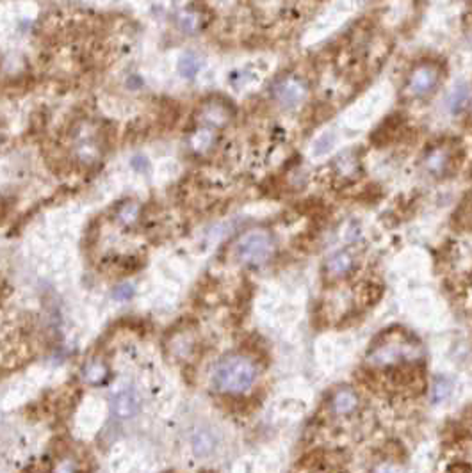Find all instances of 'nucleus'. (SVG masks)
Masks as SVG:
<instances>
[{
  "label": "nucleus",
  "instance_id": "f257e3e1",
  "mask_svg": "<svg viewBox=\"0 0 472 473\" xmlns=\"http://www.w3.org/2000/svg\"><path fill=\"white\" fill-rule=\"evenodd\" d=\"M421 354L417 340L410 335L399 333H383L380 338L371 345L367 353V363L374 368H394L401 365L414 363Z\"/></svg>",
  "mask_w": 472,
  "mask_h": 473
},
{
  "label": "nucleus",
  "instance_id": "f03ea898",
  "mask_svg": "<svg viewBox=\"0 0 472 473\" xmlns=\"http://www.w3.org/2000/svg\"><path fill=\"white\" fill-rule=\"evenodd\" d=\"M255 363L243 354H228L214 370V386L223 394L239 395L248 392L255 383Z\"/></svg>",
  "mask_w": 472,
  "mask_h": 473
},
{
  "label": "nucleus",
  "instance_id": "7ed1b4c3",
  "mask_svg": "<svg viewBox=\"0 0 472 473\" xmlns=\"http://www.w3.org/2000/svg\"><path fill=\"white\" fill-rule=\"evenodd\" d=\"M444 77V64L436 59H421L410 68L403 86L406 100H423L435 93Z\"/></svg>",
  "mask_w": 472,
  "mask_h": 473
},
{
  "label": "nucleus",
  "instance_id": "20e7f679",
  "mask_svg": "<svg viewBox=\"0 0 472 473\" xmlns=\"http://www.w3.org/2000/svg\"><path fill=\"white\" fill-rule=\"evenodd\" d=\"M275 253V239L267 230H251L240 235L236 244V257L245 266H264Z\"/></svg>",
  "mask_w": 472,
  "mask_h": 473
},
{
  "label": "nucleus",
  "instance_id": "39448f33",
  "mask_svg": "<svg viewBox=\"0 0 472 473\" xmlns=\"http://www.w3.org/2000/svg\"><path fill=\"white\" fill-rule=\"evenodd\" d=\"M271 94L275 102L284 109H296L308 97L307 80L296 73H285L273 82Z\"/></svg>",
  "mask_w": 472,
  "mask_h": 473
},
{
  "label": "nucleus",
  "instance_id": "423d86ee",
  "mask_svg": "<svg viewBox=\"0 0 472 473\" xmlns=\"http://www.w3.org/2000/svg\"><path fill=\"white\" fill-rule=\"evenodd\" d=\"M198 118L203 125H207L209 129H223L230 123L234 118V109L230 103L223 98H210L203 105L200 107Z\"/></svg>",
  "mask_w": 472,
  "mask_h": 473
},
{
  "label": "nucleus",
  "instance_id": "0eeeda50",
  "mask_svg": "<svg viewBox=\"0 0 472 473\" xmlns=\"http://www.w3.org/2000/svg\"><path fill=\"white\" fill-rule=\"evenodd\" d=\"M355 269V260H353L351 253L349 251H337L334 253L328 260L325 261V278L330 281H338L349 276Z\"/></svg>",
  "mask_w": 472,
  "mask_h": 473
},
{
  "label": "nucleus",
  "instance_id": "6e6552de",
  "mask_svg": "<svg viewBox=\"0 0 472 473\" xmlns=\"http://www.w3.org/2000/svg\"><path fill=\"white\" fill-rule=\"evenodd\" d=\"M454 157L453 151L447 146H435L427 151L426 157H424V168L430 175H435V177H442L445 172L449 171V168L453 166Z\"/></svg>",
  "mask_w": 472,
  "mask_h": 473
},
{
  "label": "nucleus",
  "instance_id": "1a4fd4ad",
  "mask_svg": "<svg viewBox=\"0 0 472 473\" xmlns=\"http://www.w3.org/2000/svg\"><path fill=\"white\" fill-rule=\"evenodd\" d=\"M358 395L351 388L335 389L330 398V411L335 416H349L358 409Z\"/></svg>",
  "mask_w": 472,
  "mask_h": 473
},
{
  "label": "nucleus",
  "instance_id": "9d476101",
  "mask_svg": "<svg viewBox=\"0 0 472 473\" xmlns=\"http://www.w3.org/2000/svg\"><path fill=\"white\" fill-rule=\"evenodd\" d=\"M112 413H114L118 418H130L138 413L139 409V398L138 394L134 389H121L112 397L111 400Z\"/></svg>",
  "mask_w": 472,
  "mask_h": 473
},
{
  "label": "nucleus",
  "instance_id": "9b49d317",
  "mask_svg": "<svg viewBox=\"0 0 472 473\" xmlns=\"http://www.w3.org/2000/svg\"><path fill=\"white\" fill-rule=\"evenodd\" d=\"M287 0H253V13L264 23L275 22L284 11Z\"/></svg>",
  "mask_w": 472,
  "mask_h": 473
},
{
  "label": "nucleus",
  "instance_id": "f8f14e48",
  "mask_svg": "<svg viewBox=\"0 0 472 473\" xmlns=\"http://www.w3.org/2000/svg\"><path fill=\"white\" fill-rule=\"evenodd\" d=\"M178 25L187 34H196L200 32L205 25V16L200 9H187L178 18Z\"/></svg>",
  "mask_w": 472,
  "mask_h": 473
},
{
  "label": "nucleus",
  "instance_id": "ddd939ff",
  "mask_svg": "<svg viewBox=\"0 0 472 473\" xmlns=\"http://www.w3.org/2000/svg\"><path fill=\"white\" fill-rule=\"evenodd\" d=\"M469 100H471V89H469V86H465V84L458 86V88L454 89L453 94H451V98H449L451 111H453L454 114L460 112L463 107L467 105Z\"/></svg>",
  "mask_w": 472,
  "mask_h": 473
},
{
  "label": "nucleus",
  "instance_id": "4468645a",
  "mask_svg": "<svg viewBox=\"0 0 472 473\" xmlns=\"http://www.w3.org/2000/svg\"><path fill=\"white\" fill-rule=\"evenodd\" d=\"M84 377L88 383H91V385H100V383H103L107 377V367L100 361L88 363L84 368Z\"/></svg>",
  "mask_w": 472,
  "mask_h": 473
},
{
  "label": "nucleus",
  "instance_id": "2eb2a0df",
  "mask_svg": "<svg viewBox=\"0 0 472 473\" xmlns=\"http://www.w3.org/2000/svg\"><path fill=\"white\" fill-rule=\"evenodd\" d=\"M200 59L196 57L195 53H186V55H182L180 62H178V70H180V73L186 79H192L200 71Z\"/></svg>",
  "mask_w": 472,
  "mask_h": 473
},
{
  "label": "nucleus",
  "instance_id": "dca6fc26",
  "mask_svg": "<svg viewBox=\"0 0 472 473\" xmlns=\"http://www.w3.org/2000/svg\"><path fill=\"white\" fill-rule=\"evenodd\" d=\"M192 148L196 151H207L214 142L212 129H201L192 136Z\"/></svg>",
  "mask_w": 472,
  "mask_h": 473
},
{
  "label": "nucleus",
  "instance_id": "f3484780",
  "mask_svg": "<svg viewBox=\"0 0 472 473\" xmlns=\"http://www.w3.org/2000/svg\"><path fill=\"white\" fill-rule=\"evenodd\" d=\"M451 394V381H447L445 377H438L433 383V389H432V398L433 402H442L445 398L449 397Z\"/></svg>",
  "mask_w": 472,
  "mask_h": 473
},
{
  "label": "nucleus",
  "instance_id": "a211bd4d",
  "mask_svg": "<svg viewBox=\"0 0 472 473\" xmlns=\"http://www.w3.org/2000/svg\"><path fill=\"white\" fill-rule=\"evenodd\" d=\"M195 450H196V454H200V456L209 454V452L212 450V439H210L209 434H198V436H196Z\"/></svg>",
  "mask_w": 472,
  "mask_h": 473
}]
</instances>
